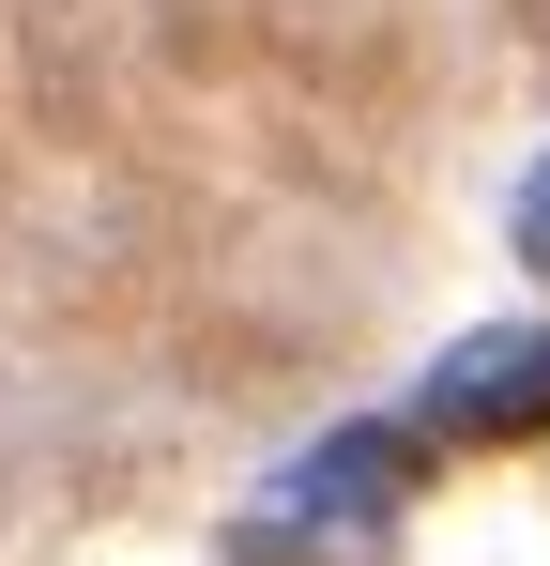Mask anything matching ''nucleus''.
Returning a JSON list of instances; mask_svg holds the SVG:
<instances>
[{
	"mask_svg": "<svg viewBox=\"0 0 550 566\" xmlns=\"http://www.w3.org/2000/svg\"><path fill=\"white\" fill-rule=\"evenodd\" d=\"M413 429L429 444H520V429H550V322H505V337L444 353L429 398H413Z\"/></svg>",
	"mask_w": 550,
	"mask_h": 566,
	"instance_id": "nucleus-2",
	"label": "nucleus"
},
{
	"mask_svg": "<svg viewBox=\"0 0 550 566\" xmlns=\"http://www.w3.org/2000/svg\"><path fill=\"white\" fill-rule=\"evenodd\" d=\"M413 444H429V429H321V444H306V460L245 505L230 566H382V552H398Z\"/></svg>",
	"mask_w": 550,
	"mask_h": 566,
	"instance_id": "nucleus-1",
	"label": "nucleus"
},
{
	"mask_svg": "<svg viewBox=\"0 0 550 566\" xmlns=\"http://www.w3.org/2000/svg\"><path fill=\"white\" fill-rule=\"evenodd\" d=\"M520 261H550V154H536V185H520Z\"/></svg>",
	"mask_w": 550,
	"mask_h": 566,
	"instance_id": "nucleus-3",
	"label": "nucleus"
}]
</instances>
